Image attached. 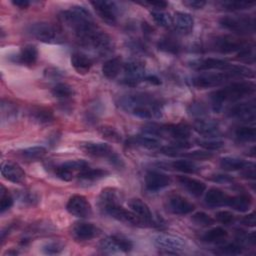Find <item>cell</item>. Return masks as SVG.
<instances>
[{"instance_id": "1", "label": "cell", "mask_w": 256, "mask_h": 256, "mask_svg": "<svg viewBox=\"0 0 256 256\" xmlns=\"http://www.w3.org/2000/svg\"><path fill=\"white\" fill-rule=\"evenodd\" d=\"M59 18L69 27L78 42L99 54H107L113 49L112 39L95 23L91 13L85 7L73 6L60 13Z\"/></svg>"}, {"instance_id": "2", "label": "cell", "mask_w": 256, "mask_h": 256, "mask_svg": "<svg viewBox=\"0 0 256 256\" xmlns=\"http://www.w3.org/2000/svg\"><path fill=\"white\" fill-rule=\"evenodd\" d=\"M118 104L123 110L143 119L158 118L162 114V105L159 100L146 93L122 96Z\"/></svg>"}, {"instance_id": "3", "label": "cell", "mask_w": 256, "mask_h": 256, "mask_svg": "<svg viewBox=\"0 0 256 256\" xmlns=\"http://www.w3.org/2000/svg\"><path fill=\"white\" fill-rule=\"evenodd\" d=\"M255 92V84L251 81L235 82L210 94L212 106L215 111H219L225 102H234L249 96Z\"/></svg>"}, {"instance_id": "4", "label": "cell", "mask_w": 256, "mask_h": 256, "mask_svg": "<svg viewBox=\"0 0 256 256\" xmlns=\"http://www.w3.org/2000/svg\"><path fill=\"white\" fill-rule=\"evenodd\" d=\"M236 77H254V72L247 67L236 65L233 71H224L221 73L205 74L194 77L192 79V84L198 89H205L219 86Z\"/></svg>"}, {"instance_id": "5", "label": "cell", "mask_w": 256, "mask_h": 256, "mask_svg": "<svg viewBox=\"0 0 256 256\" xmlns=\"http://www.w3.org/2000/svg\"><path fill=\"white\" fill-rule=\"evenodd\" d=\"M219 23L224 29L239 35H248L255 32V18L249 15L223 16L220 18Z\"/></svg>"}, {"instance_id": "6", "label": "cell", "mask_w": 256, "mask_h": 256, "mask_svg": "<svg viewBox=\"0 0 256 256\" xmlns=\"http://www.w3.org/2000/svg\"><path fill=\"white\" fill-rule=\"evenodd\" d=\"M248 46L249 44L245 40L230 35L215 36L209 41L210 49L219 53H231L235 51L240 52Z\"/></svg>"}, {"instance_id": "7", "label": "cell", "mask_w": 256, "mask_h": 256, "mask_svg": "<svg viewBox=\"0 0 256 256\" xmlns=\"http://www.w3.org/2000/svg\"><path fill=\"white\" fill-rule=\"evenodd\" d=\"M133 248L132 242L121 236L111 235L102 239L99 243V249L106 254H116L120 252H129Z\"/></svg>"}, {"instance_id": "8", "label": "cell", "mask_w": 256, "mask_h": 256, "mask_svg": "<svg viewBox=\"0 0 256 256\" xmlns=\"http://www.w3.org/2000/svg\"><path fill=\"white\" fill-rule=\"evenodd\" d=\"M29 33L37 40L44 43H54L59 40L57 28L47 22L33 23L29 28Z\"/></svg>"}, {"instance_id": "9", "label": "cell", "mask_w": 256, "mask_h": 256, "mask_svg": "<svg viewBox=\"0 0 256 256\" xmlns=\"http://www.w3.org/2000/svg\"><path fill=\"white\" fill-rule=\"evenodd\" d=\"M91 5L96 11L97 15L107 24H115L117 21L118 9L114 2L105 1V0H96L91 1Z\"/></svg>"}, {"instance_id": "10", "label": "cell", "mask_w": 256, "mask_h": 256, "mask_svg": "<svg viewBox=\"0 0 256 256\" xmlns=\"http://www.w3.org/2000/svg\"><path fill=\"white\" fill-rule=\"evenodd\" d=\"M66 209L71 215L79 218H86L92 214V207L89 201L82 195H73L70 197Z\"/></svg>"}, {"instance_id": "11", "label": "cell", "mask_w": 256, "mask_h": 256, "mask_svg": "<svg viewBox=\"0 0 256 256\" xmlns=\"http://www.w3.org/2000/svg\"><path fill=\"white\" fill-rule=\"evenodd\" d=\"M105 214H108L112 218H114L122 223H125V224H129L132 226H138V227L145 226L144 223L142 222V220L132 210L131 211L127 210V209L123 208L120 204L108 208L105 211Z\"/></svg>"}, {"instance_id": "12", "label": "cell", "mask_w": 256, "mask_h": 256, "mask_svg": "<svg viewBox=\"0 0 256 256\" xmlns=\"http://www.w3.org/2000/svg\"><path fill=\"white\" fill-rule=\"evenodd\" d=\"M124 83L135 86L142 79H145V64L140 60H132L124 65Z\"/></svg>"}, {"instance_id": "13", "label": "cell", "mask_w": 256, "mask_h": 256, "mask_svg": "<svg viewBox=\"0 0 256 256\" xmlns=\"http://www.w3.org/2000/svg\"><path fill=\"white\" fill-rule=\"evenodd\" d=\"M152 241L157 247L174 252L183 250L186 246L185 239H183L182 237L165 233H159L155 235Z\"/></svg>"}, {"instance_id": "14", "label": "cell", "mask_w": 256, "mask_h": 256, "mask_svg": "<svg viewBox=\"0 0 256 256\" xmlns=\"http://www.w3.org/2000/svg\"><path fill=\"white\" fill-rule=\"evenodd\" d=\"M129 207L131 210L142 220L144 225H156L160 226L159 219H155L149 206L139 198H133L129 201Z\"/></svg>"}, {"instance_id": "15", "label": "cell", "mask_w": 256, "mask_h": 256, "mask_svg": "<svg viewBox=\"0 0 256 256\" xmlns=\"http://www.w3.org/2000/svg\"><path fill=\"white\" fill-rule=\"evenodd\" d=\"M71 234L76 241H80V242L88 241L98 236L99 229L92 223L80 221V222H76L73 225Z\"/></svg>"}, {"instance_id": "16", "label": "cell", "mask_w": 256, "mask_h": 256, "mask_svg": "<svg viewBox=\"0 0 256 256\" xmlns=\"http://www.w3.org/2000/svg\"><path fill=\"white\" fill-rule=\"evenodd\" d=\"M228 115L232 118L245 121V122L254 121L255 115H256L255 103L252 101V102H244V103L236 104L229 109Z\"/></svg>"}, {"instance_id": "17", "label": "cell", "mask_w": 256, "mask_h": 256, "mask_svg": "<svg viewBox=\"0 0 256 256\" xmlns=\"http://www.w3.org/2000/svg\"><path fill=\"white\" fill-rule=\"evenodd\" d=\"M171 183V179L168 175L157 172V171H149L145 176V186L149 191H158L169 186Z\"/></svg>"}, {"instance_id": "18", "label": "cell", "mask_w": 256, "mask_h": 256, "mask_svg": "<svg viewBox=\"0 0 256 256\" xmlns=\"http://www.w3.org/2000/svg\"><path fill=\"white\" fill-rule=\"evenodd\" d=\"M192 67L196 70H224V71H233L235 65L228 63L225 60L218 59V58H206L192 64Z\"/></svg>"}, {"instance_id": "19", "label": "cell", "mask_w": 256, "mask_h": 256, "mask_svg": "<svg viewBox=\"0 0 256 256\" xmlns=\"http://www.w3.org/2000/svg\"><path fill=\"white\" fill-rule=\"evenodd\" d=\"M168 209L173 213L177 215H186L191 213L195 206L193 203H191L186 198L180 196V195H173L169 197L167 201Z\"/></svg>"}, {"instance_id": "20", "label": "cell", "mask_w": 256, "mask_h": 256, "mask_svg": "<svg viewBox=\"0 0 256 256\" xmlns=\"http://www.w3.org/2000/svg\"><path fill=\"white\" fill-rule=\"evenodd\" d=\"M2 176L12 183H22L25 180V172L15 162L6 161L1 165Z\"/></svg>"}, {"instance_id": "21", "label": "cell", "mask_w": 256, "mask_h": 256, "mask_svg": "<svg viewBox=\"0 0 256 256\" xmlns=\"http://www.w3.org/2000/svg\"><path fill=\"white\" fill-rule=\"evenodd\" d=\"M121 200V194L120 192L115 188H104L98 198V206L101 211L105 213V211L115 205L120 204Z\"/></svg>"}, {"instance_id": "22", "label": "cell", "mask_w": 256, "mask_h": 256, "mask_svg": "<svg viewBox=\"0 0 256 256\" xmlns=\"http://www.w3.org/2000/svg\"><path fill=\"white\" fill-rule=\"evenodd\" d=\"M81 148L85 153L94 157H102L108 158L109 160L115 154L113 149L106 143L101 142H87L82 144Z\"/></svg>"}, {"instance_id": "23", "label": "cell", "mask_w": 256, "mask_h": 256, "mask_svg": "<svg viewBox=\"0 0 256 256\" xmlns=\"http://www.w3.org/2000/svg\"><path fill=\"white\" fill-rule=\"evenodd\" d=\"M172 25L180 33L187 35L190 34L194 27L193 17L185 12H175L172 17Z\"/></svg>"}, {"instance_id": "24", "label": "cell", "mask_w": 256, "mask_h": 256, "mask_svg": "<svg viewBox=\"0 0 256 256\" xmlns=\"http://www.w3.org/2000/svg\"><path fill=\"white\" fill-rule=\"evenodd\" d=\"M178 182L184 189H186L190 194L196 197L201 196L206 189V185L204 182L187 176H179Z\"/></svg>"}, {"instance_id": "25", "label": "cell", "mask_w": 256, "mask_h": 256, "mask_svg": "<svg viewBox=\"0 0 256 256\" xmlns=\"http://www.w3.org/2000/svg\"><path fill=\"white\" fill-rule=\"evenodd\" d=\"M229 196L221 189L212 187L205 194V202L210 207H219L227 204Z\"/></svg>"}, {"instance_id": "26", "label": "cell", "mask_w": 256, "mask_h": 256, "mask_svg": "<svg viewBox=\"0 0 256 256\" xmlns=\"http://www.w3.org/2000/svg\"><path fill=\"white\" fill-rule=\"evenodd\" d=\"M71 65L79 74H86L90 71L93 62L85 54L81 52H74L71 55Z\"/></svg>"}, {"instance_id": "27", "label": "cell", "mask_w": 256, "mask_h": 256, "mask_svg": "<svg viewBox=\"0 0 256 256\" xmlns=\"http://www.w3.org/2000/svg\"><path fill=\"white\" fill-rule=\"evenodd\" d=\"M37 58H38L37 48L34 45L28 44L21 48L20 52L16 56V62L23 65L31 66L36 63Z\"/></svg>"}, {"instance_id": "28", "label": "cell", "mask_w": 256, "mask_h": 256, "mask_svg": "<svg viewBox=\"0 0 256 256\" xmlns=\"http://www.w3.org/2000/svg\"><path fill=\"white\" fill-rule=\"evenodd\" d=\"M251 204L252 198L249 194H240L232 197L229 196L226 205L239 212H246L251 207Z\"/></svg>"}, {"instance_id": "29", "label": "cell", "mask_w": 256, "mask_h": 256, "mask_svg": "<svg viewBox=\"0 0 256 256\" xmlns=\"http://www.w3.org/2000/svg\"><path fill=\"white\" fill-rule=\"evenodd\" d=\"M194 130L203 136L213 137L218 135L219 127L218 124L211 120H198L194 123Z\"/></svg>"}, {"instance_id": "30", "label": "cell", "mask_w": 256, "mask_h": 256, "mask_svg": "<svg viewBox=\"0 0 256 256\" xmlns=\"http://www.w3.org/2000/svg\"><path fill=\"white\" fill-rule=\"evenodd\" d=\"M165 133L170 135L172 138L176 140H186L190 136V127L186 124H171L164 125Z\"/></svg>"}, {"instance_id": "31", "label": "cell", "mask_w": 256, "mask_h": 256, "mask_svg": "<svg viewBox=\"0 0 256 256\" xmlns=\"http://www.w3.org/2000/svg\"><path fill=\"white\" fill-rule=\"evenodd\" d=\"M30 117L33 119V121L39 124H48L54 119L52 110L43 106H37L32 108V110L30 111Z\"/></svg>"}, {"instance_id": "32", "label": "cell", "mask_w": 256, "mask_h": 256, "mask_svg": "<svg viewBox=\"0 0 256 256\" xmlns=\"http://www.w3.org/2000/svg\"><path fill=\"white\" fill-rule=\"evenodd\" d=\"M122 60L120 57H114L107 60L102 66V73L108 79H114L120 72Z\"/></svg>"}, {"instance_id": "33", "label": "cell", "mask_w": 256, "mask_h": 256, "mask_svg": "<svg viewBox=\"0 0 256 256\" xmlns=\"http://www.w3.org/2000/svg\"><path fill=\"white\" fill-rule=\"evenodd\" d=\"M227 235L228 233L224 228L214 227L206 231L202 235L201 239L202 241L208 242V243H219V242H223L227 238Z\"/></svg>"}, {"instance_id": "34", "label": "cell", "mask_w": 256, "mask_h": 256, "mask_svg": "<svg viewBox=\"0 0 256 256\" xmlns=\"http://www.w3.org/2000/svg\"><path fill=\"white\" fill-rule=\"evenodd\" d=\"M130 144L135 145V146H140L146 149H155L159 146V141L154 138V137H149L145 135H140V136H135L129 139L128 141Z\"/></svg>"}, {"instance_id": "35", "label": "cell", "mask_w": 256, "mask_h": 256, "mask_svg": "<svg viewBox=\"0 0 256 256\" xmlns=\"http://www.w3.org/2000/svg\"><path fill=\"white\" fill-rule=\"evenodd\" d=\"M246 162L236 157H223L220 160V167L226 171L242 170L246 166Z\"/></svg>"}, {"instance_id": "36", "label": "cell", "mask_w": 256, "mask_h": 256, "mask_svg": "<svg viewBox=\"0 0 256 256\" xmlns=\"http://www.w3.org/2000/svg\"><path fill=\"white\" fill-rule=\"evenodd\" d=\"M46 148L43 146H33L26 149H23L19 152L21 157L29 160V161H35L43 158L46 155Z\"/></svg>"}, {"instance_id": "37", "label": "cell", "mask_w": 256, "mask_h": 256, "mask_svg": "<svg viewBox=\"0 0 256 256\" xmlns=\"http://www.w3.org/2000/svg\"><path fill=\"white\" fill-rule=\"evenodd\" d=\"M158 48L166 53L178 54L180 51V44L176 39L172 37H164L159 40Z\"/></svg>"}, {"instance_id": "38", "label": "cell", "mask_w": 256, "mask_h": 256, "mask_svg": "<svg viewBox=\"0 0 256 256\" xmlns=\"http://www.w3.org/2000/svg\"><path fill=\"white\" fill-rule=\"evenodd\" d=\"M107 174H108V172L103 169L87 168L86 170L78 173V178L83 181H86V182H93V181H97V180L105 177Z\"/></svg>"}, {"instance_id": "39", "label": "cell", "mask_w": 256, "mask_h": 256, "mask_svg": "<svg viewBox=\"0 0 256 256\" xmlns=\"http://www.w3.org/2000/svg\"><path fill=\"white\" fill-rule=\"evenodd\" d=\"M171 166L175 170L186 174H193L199 169V167L192 160H177L172 162Z\"/></svg>"}, {"instance_id": "40", "label": "cell", "mask_w": 256, "mask_h": 256, "mask_svg": "<svg viewBox=\"0 0 256 256\" xmlns=\"http://www.w3.org/2000/svg\"><path fill=\"white\" fill-rule=\"evenodd\" d=\"M221 8L228 10V11H238V10H244L249 9L254 5V2H248V1H221L218 3Z\"/></svg>"}, {"instance_id": "41", "label": "cell", "mask_w": 256, "mask_h": 256, "mask_svg": "<svg viewBox=\"0 0 256 256\" xmlns=\"http://www.w3.org/2000/svg\"><path fill=\"white\" fill-rule=\"evenodd\" d=\"M235 136L240 141H253L256 136L254 127L241 126L235 130Z\"/></svg>"}, {"instance_id": "42", "label": "cell", "mask_w": 256, "mask_h": 256, "mask_svg": "<svg viewBox=\"0 0 256 256\" xmlns=\"http://www.w3.org/2000/svg\"><path fill=\"white\" fill-rule=\"evenodd\" d=\"M51 93L54 97L66 99L73 95V89L71 88V86L65 83H58L52 88Z\"/></svg>"}, {"instance_id": "43", "label": "cell", "mask_w": 256, "mask_h": 256, "mask_svg": "<svg viewBox=\"0 0 256 256\" xmlns=\"http://www.w3.org/2000/svg\"><path fill=\"white\" fill-rule=\"evenodd\" d=\"M151 15L154 21L162 27H170L172 25V17L161 10H153Z\"/></svg>"}, {"instance_id": "44", "label": "cell", "mask_w": 256, "mask_h": 256, "mask_svg": "<svg viewBox=\"0 0 256 256\" xmlns=\"http://www.w3.org/2000/svg\"><path fill=\"white\" fill-rule=\"evenodd\" d=\"M243 251V247L238 243H228L220 246L215 253L221 255H239Z\"/></svg>"}, {"instance_id": "45", "label": "cell", "mask_w": 256, "mask_h": 256, "mask_svg": "<svg viewBox=\"0 0 256 256\" xmlns=\"http://www.w3.org/2000/svg\"><path fill=\"white\" fill-rule=\"evenodd\" d=\"M13 205V197L9 193V191L5 188L4 185H1L0 188V210L3 213L4 211L11 208Z\"/></svg>"}, {"instance_id": "46", "label": "cell", "mask_w": 256, "mask_h": 256, "mask_svg": "<svg viewBox=\"0 0 256 256\" xmlns=\"http://www.w3.org/2000/svg\"><path fill=\"white\" fill-rule=\"evenodd\" d=\"M192 221L196 225L202 226V227H208L214 224V219L210 215L206 214L205 212H196L195 214H193Z\"/></svg>"}, {"instance_id": "47", "label": "cell", "mask_w": 256, "mask_h": 256, "mask_svg": "<svg viewBox=\"0 0 256 256\" xmlns=\"http://www.w3.org/2000/svg\"><path fill=\"white\" fill-rule=\"evenodd\" d=\"M99 133L103 136V138L112 142H119L121 140V135L113 127H110V126L100 127Z\"/></svg>"}, {"instance_id": "48", "label": "cell", "mask_w": 256, "mask_h": 256, "mask_svg": "<svg viewBox=\"0 0 256 256\" xmlns=\"http://www.w3.org/2000/svg\"><path fill=\"white\" fill-rule=\"evenodd\" d=\"M55 174L58 178L64 181H70L73 178L74 172L65 164H61L55 168Z\"/></svg>"}, {"instance_id": "49", "label": "cell", "mask_w": 256, "mask_h": 256, "mask_svg": "<svg viewBox=\"0 0 256 256\" xmlns=\"http://www.w3.org/2000/svg\"><path fill=\"white\" fill-rule=\"evenodd\" d=\"M64 249V245L59 241H51L42 246V252L48 255L58 254Z\"/></svg>"}, {"instance_id": "50", "label": "cell", "mask_w": 256, "mask_h": 256, "mask_svg": "<svg viewBox=\"0 0 256 256\" xmlns=\"http://www.w3.org/2000/svg\"><path fill=\"white\" fill-rule=\"evenodd\" d=\"M182 156L189 158L190 160H208L210 158H212V153L208 152V151H203V150H196V151H192L189 153H185Z\"/></svg>"}, {"instance_id": "51", "label": "cell", "mask_w": 256, "mask_h": 256, "mask_svg": "<svg viewBox=\"0 0 256 256\" xmlns=\"http://www.w3.org/2000/svg\"><path fill=\"white\" fill-rule=\"evenodd\" d=\"M215 219L224 224V225H230L234 222L235 220V216L233 213H231L230 211H226V210H222V211H219L215 214Z\"/></svg>"}, {"instance_id": "52", "label": "cell", "mask_w": 256, "mask_h": 256, "mask_svg": "<svg viewBox=\"0 0 256 256\" xmlns=\"http://www.w3.org/2000/svg\"><path fill=\"white\" fill-rule=\"evenodd\" d=\"M197 143L199 146L203 147L206 150H219L224 145L222 141L216 140H197Z\"/></svg>"}, {"instance_id": "53", "label": "cell", "mask_w": 256, "mask_h": 256, "mask_svg": "<svg viewBox=\"0 0 256 256\" xmlns=\"http://www.w3.org/2000/svg\"><path fill=\"white\" fill-rule=\"evenodd\" d=\"M20 200L24 204L35 205L38 202V196L36 193H34L32 191H23L20 194Z\"/></svg>"}, {"instance_id": "54", "label": "cell", "mask_w": 256, "mask_h": 256, "mask_svg": "<svg viewBox=\"0 0 256 256\" xmlns=\"http://www.w3.org/2000/svg\"><path fill=\"white\" fill-rule=\"evenodd\" d=\"M160 152L170 157H176L178 155V149L175 146H163L160 148Z\"/></svg>"}, {"instance_id": "55", "label": "cell", "mask_w": 256, "mask_h": 256, "mask_svg": "<svg viewBox=\"0 0 256 256\" xmlns=\"http://www.w3.org/2000/svg\"><path fill=\"white\" fill-rule=\"evenodd\" d=\"M142 4L149 5L150 7H153L155 10H162V9L166 8L167 5H168L167 2L161 1V0H158V1H145Z\"/></svg>"}, {"instance_id": "56", "label": "cell", "mask_w": 256, "mask_h": 256, "mask_svg": "<svg viewBox=\"0 0 256 256\" xmlns=\"http://www.w3.org/2000/svg\"><path fill=\"white\" fill-rule=\"evenodd\" d=\"M183 4L189 8L201 9L206 4V2L202 0H188V1H183Z\"/></svg>"}, {"instance_id": "57", "label": "cell", "mask_w": 256, "mask_h": 256, "mask_svg": "<svg viewBox=\"0 0 256 256\" xmlns=\"http://www.w3.org/2000/svg\"><path fill=\"white\" fill-rule=\"evenodd\" d=\"M243 175L246 178H250V179H254L255 178V168H254V164L253 163H248L246 164V166L243 168Z\"/></svg>"}, {"instance_id": "58", "label": "cell", "mask_w": 256, "mask_h": 256, "mask_svg": "<svg viewBox=\"0 0 256 256\" xmlns=\"http://www.w3.org/2000/svg\"><path fill=\"white\" fill-rule=\"evenodd\" d=\"M242 223L247 225V226H255V213L254 212H251L250 214L244 216L242 218Z\"/></svg>"}, {"instance_id": "59", "label": "cell", "mask_w": 256, "mask_h": 256, "mask_svg": "<svg viewBox=\"0 0 256 256\" xmlns=\"http://www.w3.org/2000/svg\"><path fill=\"white\" fill-rule=\"evenodd\" d=\"M212 180L218 183H228L232 181V178L229 175L218 174V175H214V177H212Z\"/></svg>"}, {"instance_id": "60", "label": "cell", "mask_w": 256, "mask_h": 256, "mask_svg": "<svg viewBox=\"0 0 256 256\" xmlns=\"http://www.w3.org/2000/svg\"><path fill=\"white\" fill-rule=\"evenodd\" d=\"M12 4L20 9H26L29 7L30 2L28 0H13Z\"/></svg>"}, {"instance_id": "61", "label": "cell", "mask_w": 256, "mask_h": 256, "mask_svg": "<svg viewBox=\"0 0 256 256\" xmlns=\"http://www.w3.org/2000/svg\"><path fill=\"white\" fill-rule=\"evenodd\" d=\"M144 80H146V81H148L149 83L154 84V85H159V84L161 83L160 79H159L158 77H156L155 75H149V76L145 77V79H144Z\"/></svg>"}]
</instances>
